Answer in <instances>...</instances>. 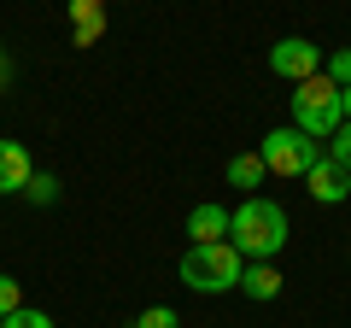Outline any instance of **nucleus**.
I'll return each instance as SVG.
<instances>
[{
    "label": "nucleus",
    "mask_w": 351,
    "mask_h": 328,
    "mask_svg": "<svg viewBox=\"0 0 351 328\" xmlns=\"http://www.w3.org/2000/svg\"><path fill=\"white\" fill-rule=\"evenodd\" d=\"M228 246H234L240 258L269 264V258L287 246V211H281L276 200H258V194H252L246 205H234V211H228Z\"/></svg>",
    "instance_id": "nucleus-1"
},
{
    "label": "nucleus",
    "mask_w": 351,
    "mask_h": 328,
    "mask_svg": "<svg viewBox=\"0 0 351 328\" xmlns=\"http://www.w3.org/2000/svg\"><path fill=\"white\" fill-rule=\"evenodd\" d=\"M240 276H246V258H240L228 240H217V246H188V253H182V281H188L193 293H234Z\"/></svg>",
    "instance_id": "nucleus-2"
},
{
    "label": "nucleus",
    "mask_w": 351,
    "mask_h": 328,
    "mask_svg": "<svg viewBox=\"0 0 351 328\" xmlns=\"http://www.w3.org/2000/svg\"><path fill=\"white\" fill-rule=\"evenodd\" d=\"M346 124V106H339V89L328 76H311V82H293V129L311 141H328Z\"/></svg>",
    "instance_id": "nucleus-3"
},
{
    "label": "nucleus",
    "mask_w": 351,
    "mask_h": 328,
    "mask_svg": "<svg viewBox=\"0 0 351 328\" xmlns=\"http://www.w3.org/2000/svg\"><path fill=\"white\" fill-rule=\"evenodd\" d=\"M258 159H263V170H269V176H299V182H304V170L322 159V141L299 135V129H269V135H263V147H258Z\"/></svg>",
    "instance_id": "nucleus-4"
},
{
    "label": "nucleus",
    "mask_w": 351,
    "mask_h": 328,
    "mask_svg": "<svg viewBox=\"0 0 351 328\" xmlns=\"http://www.w3.org/2000/svg\"><path fill=\"white\" fill-rule=\"evenodd\" d=\"M269 71L287 76V82H311V76H322V47L304 41V36H287V41L269 47Z\"/></svg>",
    "instance_id": "nucleus-5"
},
{
    "label": "nucleus",
    "mask_w": 351,
    "mask_h": 328,
    "mask_svg": "<svg viewBox=\"0 0 351 328\" xmlns=\"http://www.w3.org/2000/svg\"><path fill=\"white\" fill-rule=\"evenodd\" d=\"M304 188H311L316 205H346V200H351V170H346V164H334V159L322 152V159L304 170Z\"/></svg>",
    "instance_id": "nucleus-6"
},
{
    "label": "nucleus",
    "mask_w": 351,
    "mask_h": 328,
    "mask_svg": "<svg viewBox=\"0 0 351 328\" xmlns=\"http://www.w3.org/2000/svg\"><path fill=\"white\" fill-rule=\"evenodd\" d=\"M36 164H29V147L24 141H0V194H24Z\"/></svg>",
    "instance_id": "nucleus-7"
},
{
    "label": "nucleus",
    "mask_w": 351,
    "mask_h": 328,
    "mask_svg": "<svg viewBox=\"0 0 351 328\" xmlns=\"http://www.w3.org/2000/svg\"><path fill=\"white\" fill-rule=\"evenodd\" d=\"M188 235H193V246H217V240H228V211L217 200L193 205V211H188Z\"/></svg>",
    "instance_id": "nucleus-8"
},
{
    "label": "nucleus",
    "mask_w": 351,
    "mask_h": 328,
    "mask_svg": "<svg viewBox=\"0 0 351 328\" xmlns=\"http://www.w3.org/2000/svg\"><path fill=\"white\" fill-rule=\"evenodd\" d=\"M71 24H76V47H88L106 30V6L100 0H71Z\"/></svg>",
    "instance_id": "nucleus-9"
},
{
    "label": "nucleus",
    "mask_w": 351,
    "mask_h": 328,
    "mask_svg": "<svg viewBox=\"0 0 351 328\" xmlns=\"http://www.w3.org/2000/svg\"><path fill=\"white\" fill-rule=\"evenodd\" d=\"M240 293H246V299H276V293H281L276 264H252L246 276H240Z\"/></svg>",
    "instance_id": "nucleus-10"
},
{
    "label": "nucleus",
    "mask_w": 351,
    "mask_h": 328,
    "mask_svg": "<svg viewBox=\"0 0 351 328\" xmlns=\"http://www.w3.org/2000/svg\"><path fill=\"white\" fill-rule=\"evenodd\" d=\"M263 176H269V170H263L258 152H240V159H228V188H258Z\"/></svg>",
    "instance_id": "nucleus-11"
},
{
    "label": "nucleus",
    "mask_w": 351,
    "mask_h": 328,
    "mask_svg": "<svg viewBox=\"0 0 351 328\" xmlns=\"http://www.w3.org/2000/svg\"><path fill=\"white\" fill-rule=\"evenodd\" d=\"M328 65V82H334V89H351V47H339L334 59H322Z\"/></svg>",
    "instance_id": "nucleus-12"
},
{
    "label": "nucleus",
    "mask_w": 351,
    "mask_h": 328,
    "mask_svg": "<svg viewBox=\"0 0 351 328\" xmlns=\"http://www.w3.org/2000/svg\"><path fill=\"white\" fill-rule=\"evenodd\" d=\"M328 159H334V164H346V170H351V124H339L334 135H328Z\"/></svg>",
    "instance_id": "nucleus-13"
},
{
    "label": "nucleus",
    "mask_w": 351,
    "mask_h": 328,
    "mask_svg": "<svg viewBox=\"0 0 351 328\" xmlns=\"http://www.w3.org/2000/svg\"><path fill=\"white\" fill-rule=\"evenodd\" d=\"M0 328H53V316H47V311H29V305H24V311L0 316Z\"/></svg>",
    "instance_id": "nucleus-14"
},
{
    "label": "nucleus",
    "mask_w": 351,
    "mask_h": 328,
    "mask_svg": "<svg viewBox=\"0 0 351 328\" xmlns=\"http://www.w3.org/2000/svg\"><path fill=\"white\" fill-rule=\"evenodd\" d=\"M24 194H29V200H36V205H53V200H59V182H53V176H41V170H36Z\"/></svg>",
    "instance_id": "nucleus-15"
},
{
    "label": "nucleus",
    "mask_w": 351,
    "mask_h": 328,
    "mask_svg": "<svg viewBox=\"0 0 351 328\" xmlns=\"http://www.w3.org/2000/svg\"><path fill=\"white\" fill-rule=\"evenodd\" d=\"M12 311H24V288L12 276H0V316H12Z\"/></svg>",
    "instance_id": "nucleus-16"
},
{
    "label": "nucleus",
    "mask_w": 351,
    "mask_h": 328,
    "mask_svg": "<svg viewBox=\"0 0 351 328\" xmlns=\"http://www.w3.org/2000/svg\"><path fill=\"white\" fill-rule=\"evenodd\" d=\"M135 328H182V323H176L170 305H152V311H141V323H135Z\"/></svg>",
    "instance_id": "nucleus-17"
},
{
    "label": "nucleus",
    "mask_w": 351,
    "mask_h": 328,
    "mask_svg": "<svg viewBox=\"0 0 351 328\" xmlns=\"http://www.w3.org/2000/svg\"><path fill=\"white\" fill-rule=\"evenodd\" d=\"M339 106H346V124H351V89H339Z\"/></svg>",
    "instance_id": "nucleus-18"
},
{
    "label": "nucleus",
    "mask_w": 351,
    "mask_h": 328,
    "mask_svg": "<svg viewBox=\"0 0 351 328\" xmlns=\"http://www.w3.org/2000/svg\"><path fill=\"white\" fill-rule=\"evenodd\" d=\"M6 71H12V65H6V47H0V82H6Z\"/></svg>",
    "instance_id": "nucleus-19"
}]
</instances>
